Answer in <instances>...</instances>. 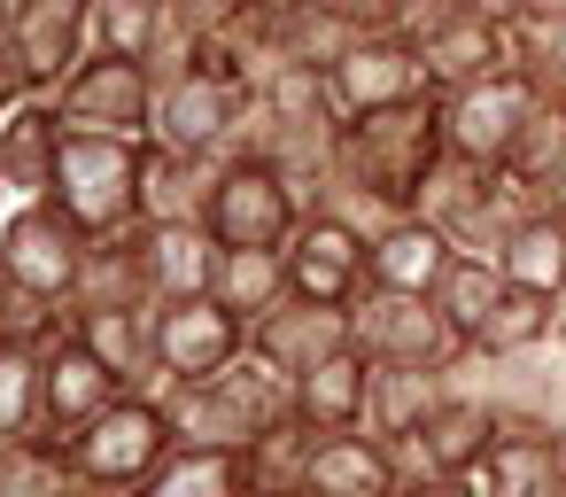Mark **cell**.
Returning <instances> with one entry per match:
<instances>
[{"mask_svg": "<svg viewBox=\"0 0 566 497\" xmlns=\"http://www.w3.org/2000/svg\"><path fill=\"white\" fill-rule=\"evenodd\" d=\"M450 241L427 218H388L365 249V288H396V296H434V280L450 272Z\"/></svg>", "mask_w": 566, "mask_h": 497, "instance_id": "603a6c76", "label": "cell"}, {"mask_svg": "<svg viewBox=\"0 0 566 497\" xmlns=\"http://www.w3.org/2000/svg\"><path fill=\"white\" fill-rule=\"evenodd\" d=\"M148 234V288L156 303H187V296H210L218 280V234L202 218H179V226H140Z\"/></svg>", "mask_w": 566, "mask_h": 497, "instance_id": "4316f807", "label": "cell"}, {"mask_svg": "<svg viewBox=\"0 0 566 497\" xmlns=\"http://www.w3.org/2000/svg\"><path fill=\"white\" fill-rule=\"evenodd\" d=\"M218 172H226V156H179V148L148 141V172H140V226L202 218V210H210Z\"/></svg>", "mask_w": 566, "mask_h": 497, "instance_id": "484cf974", "label": "cell"}, {"mask_svg": "<svg viewBox=\"0 0 566 497\" xmlns=\"http://www.w3.org/2000/svg\"><path fill=\"white\" fill-rule=\"evenodd\" d=\"M520 17H535V24L543 17H566V0H520Z\"/></svg>", "mask_w": 566, "mask_h": 497, "instance_id": "7bdbcfd3", "label": "cell"}, {"mask_svg": "<svg viewBox=\"0 0 566 497\" xmlns=\"http://www.w3.org/2000/svg\"><path fill=\"white\" fill-rule=\"evenodd\" d=\"M551 334H558V303H551V296H535V288H512V280H504V296H496V303H489V319L473 327L465 358H481V365L543 358V350H551Z\"/></svg>", "mask_w": 566, "mask_h": 497, "instance_id": "83f0119b", "label": "cell"}, {"mask_svg": "<svg viewBox=\"0 0 566 497\" xmlns=\"http://www.w3.org/2000/svg\"><path fill=\"white\" fill-rule=\"evenodd\" d=\"M450 373H427V365H373L365 381V435H380L396 458L411 451V435L427 427V412L442 404Z\"/></svg>", "mask_w": 566, "mask_h": 497, "instance_id": "cb8c5ba5", "label": "cell"}, {"mask_svg": "<svg viewBox=\"0 0 566 497\" xmlns=\"http://www.w3.org/2000/svg\"><path fill=\"white\" fill-rule=\"evenodd\" d=\"M0 435H48V342L0 334Z\"/></svg>", "mask_w": 566, "mask_h": 497, "instance_id": "d6a6232c", "label": "cell"}, {"mask_svg": "<svg viewBox=\"0 0 566 497\" xmlns=\"http://www.w3.org/2000/svg\"><path fill=\"white\" fill-rule=\"evenodd\" d=\"M334 102L342 117H373V110H403V102H427V63L411 40H357L342 63H334Z\"/></svg>", "mask_w": 566, "mask_h": 497, "instance_id": "d6986e66", "label": "cell"}, {"mask_svg": "<svg viewBox=\"0 0 566 497\" xmlns=\"http://www.w3.org/2000/svg\"><path fill=\"white\" fill-rule=\"evenodd\" d=\"M403 40L419 48L434 94H458V86H481V79L520 71L512 63V24H496V17H450V9H427V0H419V17H411Z\"/></svg>", "mask_w": 566, "mask_h": 497, "instance_id": "7c38bea8", "label": "cell"}, {"mask_svg": "<svg viewBox=\"0 0 566 497\" xmlns=\"http://www.w3.org/2000/svg\"><path fill=\"white\" fill-rule=\"evenodd\" d=\"M504 296V272L496 257H450V272L434 280V311L458 327V342H473V327L489 319V303Z\"/></svg>", "mask_w": 566, "mask_h": 497, "instance_id": "d590c367", "label": "cell"}, {"mask_svg": "<svg viewBox=\"0 0 566 497\" xmlns=\"http://www.w3.org/2000/svg\"><path fill=\"white\" fill-rule=\"evenodd\" d=\"M71 451L55 435H0V497H63Z\"/></svg>", "mask_w": 566, "mask_h": 497, "instance_id": "e575fe53", "label": "cell"}, {"mask_svg": "<svg viewBox=\"0 0 566 497\" xmlns=\"http://www.w3.org/2000/svg\"><path fill=\"white\" fill-rule=\"evenodd\" d=\"M156 396H164V412L179 427V451H226V458H241L280 420H295V381H280L264 358H233L226 373L179 381V389H156Z\"/></svg>", "mask_w": 566, "mask_h": 497, "instance_id": "7a4b0ae2", "label": "cell"}, {"mask_svg": "<svg viewBox=\"0 0 566 497\" xmlns=\"http://www.w3.org/2000/svg\"><path fill=\"white\" fill-rule=\"evenodd\" d=\"M342 350H349V311H342V303L287 296L272 319L249 327V358H264L280 381H303V373H318V365L342 358Z\"/></svg>", "mask_w": 566, "mask_h": 497, "instance_id": "ac0fdd59", "label": "cell"}, {"mask_svg": "<svg viewBox=\"0 0 566 497\" xmlns=\"http://www.w3.org/2000/svg\"><path fill=\"white\" fill-rule=\"evenodd\" d=\"M202 226L218 234V249H287L303 226V195L287 172H272L264 156H226Z\"/></svg>", "mask_w": 566, "mask_h": 497, "instance_id": "9c48e42d", "label": "cell"}, {"mask_svg": "<svg viewBox=\"0 0 566 497\" xmlns=\"http://www.w3.org/2000/svg\"><path fill=\"white\" fill-rule=\"evenodd\" d=\"M465 482H473V497H566V458H558L551 435L504 427Z\"/></svg>", "mask_w": 566, "mask_h": 497, "instance_id": "d4e9b609", "label": "cell"}, {"mask_svg": "<svg viewBox=\"0 0 566 497\" xmlns=\"http://www.w3.org/2000/svg\"><path fill=\"white\" fill-rule=\"evenodd\" d=\"M365 381H373V365H365L357 350L326 358L318 373L295 381V420L318 427V435H357V427H365Z\"/></svg>", "mask_w": 566, "mask_h": 497, "instance_id": "4dcf8cb0", "label": "cell"}, {"mask_svg": "<svg viewBox=\"0 0 566 497\" xmlns=\"http://www.w3.org/2000/svg\"><path fill=\"white\" fill-rule=\"evenodd\" d=\"M427 9H450V17H496V24H520V0H427Z\"/></svg>", "mask_w": 566, "mask_h": 497, "instance_id": "60d3db41", "label": "cell"}, {"mask_svg": "<svg viewBox=\"0 0 566 497\" xmlns=\"http://www.w3.org/2000/svg\"><path fill=\"white\" fill-rule=\"evenodd\" d=\"M17 17H24V0H0V40L17 32Z\"/></svg>", "mask_w": 566, "mask_h": 497, "instance_id": "ee69618b", "label": "cell"}, {"mask_svg": "<svg viewBox=\"0 0 566 497\" xmlns=\"http://www.w3.org/2000/svg\"><path fill=\"white\" fill-rule=\"evenodd\" d=\"M24 102V79H17V63H9V48H0V117H9Z\"/></svg>", "mask_w": 566, "mask_h": 497, "instance_id": "b9f144b4", "label": "cell"}, {"mask_svg": "<svg viewBox=\"0 0 566 497\" xmlns=\"http://www.w3.org/2000/svg\"><path fill=\"white\" fill-rule=\"evenodd\" d=\"M311 451H318V427H303V420H280L264 443H249V451H241V466H249V489H303V474H311Z\"/></svg>", "mask_w": 566, "mask_h": 497, "instance_id": "74e56055", "label": "cell"}, {"mask_svg": "<svg viewBox=\"0 0 566 497\" xmlns=\"http://www.w3.org/2000/svg\"><path fill=\"white\" fill-rule=\"evenodd\" d=\"M311 497H396L403 489V458L380 443V435H318L311 451V474H303Z\"/></svg>", "mask_w": 566, "mask_h": 497, "instance_id": "7402d4cb", "label": "cell"}, {"mask_svg": "<svg viewBox=\"0 0 566 497\" xmlns=\"http://www.w3.org/2000/svg\"><path fill=\"white\" fill-rule=\"evenodd\" d=\"M496 272H504L512 288H535V296L566 303V210H558V203L527 210V218L512 226V241L496 249Z\"/></svg>", "mask_w": 566, "mask_h": 497, "instance_id": "f1b7e54d", "label": "cell"}, {"mask_svg": "<svg viewBox=\"0 0 566 497\" xmlns=\"http://www.w3.org/2000/svg\"><path fill=\"white\" fill-rule=\"evenodd\" d=\"M349 350L365 365H427V373H450L465 358V342L434 311V296H396V288H365L349 303Z\"/></svg>", "mask_w": 566, "mask_h": 497, "instance_id": "52a82bcc", "label": "cell"}, {"mask_svg": "<svg viewBox=\"0 0 566 497\" xmlns=\"http://www.w3.org/2000/svg\"><path fill=\"white\" fill-rule=\"evenodd\" d=\"M9 210H17V195H9V187H0V218H9Z\"/></svg>", "mask_w": 566, "mask_h": 497, "instance_id": "c3c4849f", "label": "cell"}, {"mask_svg": "<svg viewBox=\"0 0 566 497\" xmlns=\"http://www.w3.org/2000/svg\"><path fill=\"white\" fill-rule=\"evenodd\" d=\"M450 141H442V94L403 102V110H373V117H342L334 141V195L318 210L380 234L388 218H419L427 179L442 172Z\"/></svg>", "mask_w": 566, "mask_h": 497, "instance_id": "6da1fadb", "label": "cell"}, {"mask_svg": "<svg viewBox=\"0 0 566 497\" xmlns=\"http://www.w3.org/2000/svg\"><path fill=\"white\" fill-rule=\"evenodd\" d=\"M140 172H148V141H94V133H71L48 203L71 210L86 241H109V234L140 226Z\"/></svg>", "mask_w": 566, "mask_h": 497, "instance_id": "8992f818", "label": "cell"}, {"mask_svg": "<svg viewBox=\"0 0 566 497\" xmlns=\"http://www.w3.org/2000/svg\"><path fill=\"white\" fill-rule=\"evenodd\" d=\"M78 342L125 381V389H148L156 396V311H86L71 319Z\"/></svg>", "mask_w": 566, "mask_h": 497, "instance_id": "1f68e13d", "label": "cell"}, {"mask_svg": "<svg viewBox=\"0 0 566 497\" xmlns=\"http://www.w3.org/2000/svg\"><path fill=\"white\" fill-rule=\"evenodd\" d=\"M210 296H218V303H226L241 327L272 319V311L295 296L287 249H226V257H218V280H210Z\"/></svg>", "mask_w": 566, "mask_h": 497, "instance_id": "f546056e", "label": "cell"}, {"mask_svg": "<svg viewBox=\"0 0 566 497\" xmlns=\"http://www.w3.org/2000/svg\"><path fill=\"white\" fill-rule=\"evenodd\" d=\"M133 497H256L249 489V466L241 458H226V451H179L148 489H133Z\"/></svg>", "mask_w": 566, "mask_h": 497, "instance_id": "8d00e7d4", "label": "cell"}, {"mask_svg": "<svg viewBox=\"0 0 566 497\" xmlns=\"http://www.w3.org/2000/svg\"><path fill=\"white\" fill-rule=\"evenodd\" d=\"M233 358H249V327H241L218 296L156 303V389L210 381V373H226Z\"/></svg>", "mask_w": 566, "mask_h": 497, "instance_id": "4fadbf2b", "label": "cell"}, {"mask_svg": "<svg viewBox=\"0 0 566 497\" xmlns=\"http://www.w3.org/2000/svg\"><path fill=\"white\" fill-rule=\"evenodd\" d=\"M86 234H78V218L71 210H55V203H17L9 218H0V272H9L24 296H40V303H55V311H71V288H78V272H86Z\"/></svg>", "mask_w": 566, "mask_h": 497, "instance_id": "30bf717a", "label": "cell"}, {"mask_svg": "<svg viewBox=\"0 0 566 497\" xmlns=\"http://www.w3.org/2000/svg\"><path fill=\"white\" fill-rule=\"evenodd\" d=\"M86 311H156V288H148V234H140V226H125V234H109V241L86 249V272H78V288H71V319H86Z\"/></svg>", "mask_w": 566, "mask_h": 497, "instance_id": "44dd1931", "label": "cell"}, {"mask_svg": "<svg viewBox=\"0 0 566 497\" xmlns=\"http://www.w3.org/2000/svg\"><path fill=\"white\" fill-rule=\"evenodd\" d=\"M249 117H256V79L226 71V63H179L156 94V133L164 148L179 156H241L249 141Z\"/></svg>", "mask_w": 566, "mask_h": 497, "instance_id": "3957f363", "label": "cell"}, {"mask_svg": "<svg viewBox=\"0 0 566 497\" xmlns=\"http://www.w3.org/2000/svg\"><path fill=\"white\" fill-rule=\"evenodd\" d=\"M156 94H164V79L148 71V63H125V55H86L71 79H63V94H55V117L71 125V133H94V141H148L156 133Z\"/></svg>", "mask_w": 566, "mask_h": 497, "instance_id": "ba28073f", "label": "cell"}, {"mask_svg": "<svg viewBox=\"0 0 566 497\" xmlns=\"http://www.w3.org/2000/svg\"><path fill=\"white\" fill-rule=\"evenodd\" d=\"M365 249H373L365 226H349V218H334V210H303V226H295V241H287L295 296L349 311V303L365 296Z\"/></svg>", "mask_w": 566, "mask_h": 497, "instance_id": "2e32d148", "label": "cell"}, {"mask_svg": "<svg viewBox=\"0 0 566 497\" xmlns=\"http://www.w3.org/2000/svg\"><path fill=\"white\" fill-rule=\"evenodd\" d=\"M551 443H558V458H566V396H558V412H551Z\"/></svg>", "mask_w": 566, "mask_h": 497, "instance_id": "f6af8a7d", "label": "cell"}, {"mask_svg": "<svg viewBox=\"0 0 566 497\" xmlns=\"http://www.w3.org/2000/svg\"><path fill=\"white\" fill-rule=\"evenodd\" d=\"M63 497H117V489H94V482H71Z\"/></svg>", "mask_w": 566, "mask_h": 497, "instance_id": "bcb514c9", "label": "cell"}, {"mask_svg": "<svg viewBox=\"0 0 566 497\" xmlns=\"http://www.w3.org/2000/svg\"><path fill=\"white\" fill-rule=\"evenodd\" d=\"M256 497H311V489H256Z\"/></svg>", "mask_w": 566, "mask_h": 497, "instance_id": "7dc6e473", "label": "cell"}, {"mask_svg": "<svg viewBox=\"0 0 566 497\" xmlns=\"http://www.w3.org/2000/svg\"><path fill=\"white\" fill-rule=\"evenodd\" d=\"M527 210H543V195H527V187L504 179V172H473V164H458V156H442V172H434L427 195H419V218H427L458 257H496Z\"/></svg>", "mask_w": 566, "mask_h": 497, "instance_id": "5b68a950", "label": "cell"}, {"mask_svg": "<svg viewBox=\"0 0 566 497\" xmlns=\"http://www.w3.org/2000/svg\"><path fill=\"white\" fill-rule=\"evenodd\" d=\"M24 94H63V79L94 55V0H24L17 32L0 40Z\"/></svg>", "mask_w": 566, "mask_h": 497, "instance_id": "5bb4252c", "label": "cell"}, {"mask_svg": "<svg viewBox=\"0 0 566 497\" xmlns=\"http://www.w3.org/2000/svg\"><path fill=\"white\" fill-rule=\"evenodd\" d=\"M504 435V420H496V404L450 365V389H442V404L427 412V427L411 435V451H403V474H473L481 458H489V443Z\"/></svg>", "mask_w": 566, "mask_h": 497, "instance_id": "9a60e30c", "label": "cell"}, {"mask_svg": "<svg viewBox=\"0 0 566 497\" xmlns=\"http://www.w3.org/2000/svg\"><path fill=\"white\" fill-rule=\"evenodd\" d=\"M125 396H140V389H125V381L78 342V327L48 334V435H55V443L86 435V427H94L102 412H117Z\"/></svg>", "mask_w": 566, "mask_h": 497, "instance_id": "e0dca14e", "label": "cell"}, {"mask_svg": "<svg viewBox=\"0 0 566 497\" xmlns=\"http://www.w3.org/2000/svg\"><path fill=\"white\" fill-rule=\"evenodd\" d=\"M63 148H71V125L55 117V94H24L0 117V187L17 203H48L55 172H63Z\"/></svg>", "mask_w": 566, "mask_h": 497, "instance_id": "ffe728a7", "label": "cell"}, {"mask_svg": "<svg viewBox=\"0 0 566 497\" xmlns=\"http://www.w3.org/2000/svg\"><path fill=\"white\" fill-rule=\"evenodd\" d=\"M94 48L156 71L171 48V0H94Z\"/></svg>", "mask_w": 566, "mask_h": 497, "instance_id": "836d02e7", "label": "cell"}, {"mask_svg": "<svg viewBox=\"0 0 566 497\" xmlns=\"http://www.w3.org/2000/svg\"><path fill=\"white\" fill-rule=\"evenodd\" d=\"M512 63H520V79L543 94V102H558L566 110V17H520L512 24Z\"/></svg>", "mask_w": 566, "mask_h": 497, "instance_id": "f35d334b", "label": "cell"}, {"mask_svg": "<svg viewBox=\"0 0 566 497\" xmlns=\"http://www.w3.org/2000/svg\"><path fill=\"white\" fill-rule=\"evenodd\" d=\"M63 451H71V482H94V489L133 497V489H148V482L179 458V427H171L164 396L140 389V396H125L117 412H102L86 435H71Z\"/></svg>", "mask_w": 566, "mask_h": 497, "instance_id": "277c9868", "label": "cell"}, {"mask_svg": "<svg viewBox=\"0 0 566 497\" xmlns=\"http://www.w3.org/2000/svg\"><path fill=\"white\" fill-rule=\"evenodd\" d=\"M535 110H543V94H535L520 71H504V79H481V86L442 94V141H450L458 164H473V172H504Z\"/></svg>", "mask_w": 566, "mask_h": 497, "instance_id": "8fae6325", "label": "cell"}, {"mask_svg": "<svg viewBox=\"0 0 566 497\" xmlns=\"http://www.w3.org/2000/svg\"><path fill=\"white\" fill-rule=\"evenodd\" d=\"M396 497H473V482H458V474H403Z\"/></svg>", "mask_w": 566, "mask_h": 497, "instance_id": "ab89813d", "label": "cell"}]
</instances>
